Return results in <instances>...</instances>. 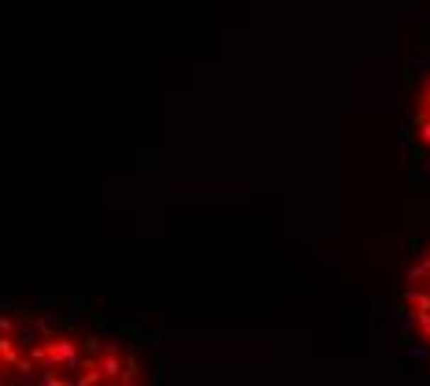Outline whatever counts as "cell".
<instances>
[{"mask_svg": "<svg viewBox=\"0 0 430 386\" xmlns=\"http://www.w3.org/2000/svg\"><path fill=\"white\" fill-rule=\"evenodd\" d=\"M97 364H101V372H104L108 382H119L123 372H126V360L119 357V349H104L101 357H97Z\"/></svg>", "mask_w": 430, "mask_h": 386, "instance_id": "cell-4", "label": "cell"}, {"mask_svg": "<svg viewBox=\"0 0 430 386\" xmlns=\"http://www.w3.org/2000/svg\"><path fill=\"white\" fill-rule=\"evenodd\" d=\"M19 327V316H0V334H15Z\"/></svg>", "mask_w": 430, "mask_h": 386, "instance_id": "cell-7", "label": "cell"}, {"mask_svg": "<svg viewBox=\"0 0 430 386\" xmlns=\"http://www.w3.org/2000/svg\"><path fill=\"white\" fill-rule=\"evenodd\" d=\"M26 353L41 368H60V372H82L86 368L82 338H71V334H53V338H45V346H30Z\"/></svg>", "mask_w": 430, "mask_h": 386, "instance_id": "cell-2", "label": "cell"}, {"mask_svg": "<svg viewBox=\"0 0 430 386\" xmlns=\"http://www.w3.org/2000/svg\"><path fill=\"white\" fill-rule=\"evenodd\" d=\"M401 324L416 338V353L430 360V246L419 253V260L404 275L401 297Z\"/></svg>", "mask_w": 430, "mask_h": 386, "instance_id": "cell-1", "label": "cell"}, {"mask_svg": "<svg viewBox=\"0 0 430 386\" xmlns=\"http://www.w3.org/2000/svg\"><path fill=\"white\" fill-rule=\"evenodd\" d=\"M412 134H416L419 153L430 160V67H426V78L416 93V108H412Z\"/></svg>", "mask_w": 430, "mask_h": 386, "instance_id": "cell-3", "label": "cell"}, {"mask_svg": "<svg viewBox=\"0 0 430 386\" xmlns=\"http://www.w3.org/2000/svg\"><path fill=\"white\" fill-rule=\"evenodd\" d=\"M138 379H141V364H138L134 357H126V372H123V379H119V382H123V386H130V382H138Z\"/></svg>", "mask_w": 430, "mask_h": 386, "instance_id": "cell-6", "label": "cell"}, {"mask_svg": "<svg viewBox=\"0 0 430 386\" xmlns=\"http://www.w3.org/2000/svg\"><path fill=\"white\" fill-rule=\"evenodd\" d=\"M82 349H86V360H97L104 349H119V342H108V338H101V334H89V338H82Z\"/></svg>", "mask_w": 430, "mask_h": 386, "instance_id": "cell-5", "label": "cell"}]
</instances>
